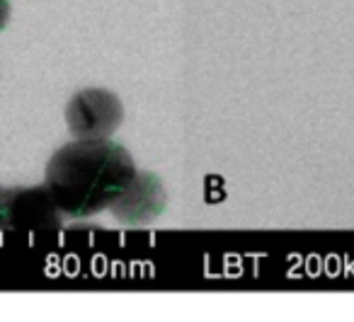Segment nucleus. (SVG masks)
Returning <instances> with one entry per match:
<instances>
[{"label": "nucleus", "instance_id": "obj_1", "mask_svg": "<svg viewBox=\"0 0 354 322\" xmlns=\"http://www.w3.org/2000/svg\"><path fill=\"white\" fill-rule=\"evenodd\" d=\"M131 153L109 138L61 146L46 165L44 187L64 218H90L109 209L136 175Z\"/></svg>", "mask_w": 354, "mask_h": 322}, {"label": "nucleus", "instance_id": "obj_2", "mask_svg": "<svg viewBox=\"0 0 354 322\" xmlns=\"http://www.w3.org/2000/svg\"><path fill=\"white\" fill-rule=\"evenodd\" d=\"M124 122V107L117 95L102 88L80 90L66 107V124L75 141L109 138Z\"/></svg>", "mask_w": 354, "mask_h": 322}, {"label": "nucleus", "instance_id": "obj_3", "mask_svg": "<svg viewBox=\"0 0 354 322\" xmlns=\"http://www.w3.org/2000/svg\"><path fill=\"white\" fill-rule=\"evenodd\" d=\"M64 216L59 214L46 187H12L3 199V230H59Z\"/></svg>", "mask_w": 354, "mask_h": 322}, {"label": "nucleus", "instance_id": "obj_4", "mask_svg": "<svg viewBox=\"0 0 354 322\" xmlns=\"http://www.w3.org/2000/svg\"><path fill=\"white\" fill-rule=\"evenodd\" d=\"M167 194L162 182L151 172H136L129 187L117 196L109 211L119 223L129 228H141L158 220V216L165 211Z\"/></svg>", "mask_w": 354, "mask_h": 322}, {"label": "nucleus", "instance_id": "obj_5", "mask_svg": "<svg viewBox=\"0 0 354 322\" xmlns=\"http://www.w3.org/2000/svg\"><path fill=\"white\" fill-rule=\"evenodd\" d=\"M10 12H12L10 3H8V0H0V32L6 30L8 22H10Z\"/></svg>", "mask_w": 354, "mask_h": 322}, {"label": "nucleus", "instance_id": "obj_6", "mask_svg": "<svg viewBox=\"0 0 354 322\" xmlns=\"http://www.w3.org/2000/svg\"><path fill=\"white\" fill-rule=\"evenodd\" d=\"M3 199H6V191L0 189V225H3Z\"/></svg>", "mask_w": 354, "mask_h": 322}]
</instances>
